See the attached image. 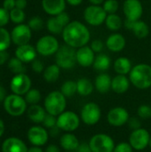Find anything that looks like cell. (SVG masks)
Returning a JSON list of instances; mask_svg holds the SVG:
<instances>
[{
  "label": "cell",
  "mask_w": 151,
  "mask_h": 152,
  "mask_svg": "<svg viewBox=\"0 0 151 152\" xmlns=\"http://www.w3.org/2000/svg\"><path fill=\"white\" fill-rule=\"evenodd\" d=\"M61 34L66 45L73 48H80L86 45L91 37L88 28L77 20L70 21Z\"/></svg>",
  "instance_id": "cell-1"
},
{
  "label": "cell",
  "mask_w": 151,
  "mask_h": 152,
  "mask_svg": "<svg viewBox=\"0 0 151 152\" xmlns=\"http://www.w3.org/2000/svg\"><path fill=\"white\" fill-rule=\"evenodd\" d=\"M131 84L140 90H146L151 86V66L140 63L133 67L129 73Z\"/></svg>",
  "instance_id": "cell-2"
},
{
  "label": "cell",
  "mask_w": 151,
  "mask_h": 152,
  "mask_svg": "<svg viewBox=\"0 0 151 152\" xmlns=\"http://www.w3.org/2000/svg\"><path fill=\"white\" fill-rule=\"evenodd\" d=\"M66 107L67 100L61 91H53L49 93L44 99V108L48 114L58 117L65 111Z\"/></svg>",
  "instance_id": "cell-3"
},
{
  "label": "cell",
  "mask_w": 151,
  "mask_h": 152,
  "mask_svg": "<svg viewBox=\"0 0 151 152\" xmlns=\"http://www.w3.org/2000/svg\"><path fill=\"white\" fill-rule=\"evenodd\" d=\"M56 64L63 69H70L77 63V50L68 45L59 48L55 53Z\"/></svg>",
  "instance_id": "cell-4"
},
{
  "label": "cell",
  "mask_w": 151,
  "mask_h": 152,
  "mask_svg": "<svg viewBox=\"0 0 151 152\" xmlns=\"http://www.w3.org/2000/svg\"><path fill=\"white\" fill-rule=\"evenodd\" d=\"M27 102L21 95L15 94L7 95L4 101V110L12 117H20L27 110Z\"/></svg>",
  "instance_id": "cell-5"
},
{
  "label": "cell",
  "mask_w": 151,
  "mask_h": 152,
  "mask_svg": "<svg viewBox=\"0 0 151 152\" xmlns=\"http://www.w3.org/2000/svg\"><path fill=\"white\" fill-rule=\"evenodd\" d=\"M80 119L77 113L71 110H65L57 117V126L61 131L72 133L79 127Z\"/></svg>",
  "instance_id": "cell-6"
},
{
  "label": "cell",
  "mask_w": 151,
  "mask_h": 152,
  "mask_svg": "<svg viewBox=\"0 0 151 152\" xmlns=\"http://www.w3.org/2000/svg\"><path fill=\"white\" fill-rule=\"evenodd\" d=\"M88 143L93 152H113L116 146L112 137L106 134L93 135Z\"/></svg>",
  "instance_id": "cell-7"
},
{
  "label": "cell",
  "mask_w": 151,
  "mask_h": 152,
  "mask_svg": "<svg viewBox=\"0 0 151 152\" xmlns=\"http://www.w3.org/2000/svg\"><path fill=\"white\" fill-rule=\"evenodd\" d=\"M101 117V110L100 106L95 102L86 103L81 110L80 118L87 126L96 125Z\"/></svg>",
  "instance_id": "cell-8"
},
{
  "label": "cell",
  "mask_w": 151,
  "mask_h": 152,
  "mask_svg": "<svg viewBox=\"0 0 151 152\" xmlns=\"http://www.w3.org/2000/svg\"><path fill=\"white\" fill-rule=\"evenodd\" d=\"M108 13L101 5L92 4L85 8L84 12L85 20L92 26H100L105 22Z\"/></svg>",
  "instance_id": "cell-9"
},
{
  "label": "cell",
  "mask_w": 151,
  "mask_h": 152,
  "mask_svg": "<svg viewBox=\"0 0 151 152\" xmlns=\"http://www.w3.org/2000/svg\"><path fill=\"white\" fill-rule=\"evenodd\" d=\"M150 140V134L145 128H139L133 130L129 136V143L135 151H143L149 144Z\"/></svg>",
  "instance_id": "cell-10"
},
{
  "label": "cell",
  "mask_w": 151,
  "mask_h": 152,
  "mask_svg": "<svg viewBox=\"0 0 151 152\" xmlns=\"http://www.w3.org/2000/svg\"><path fill=\"white\" fill-rule=\"evenodd\" d=\"M60 45L53 36H44L36 43V52L43 56H50L57 53Z\"/></svg>",
  "instance_id": "cell-11"
},
{
  "label": "cell",
  "mask_w": 151,
  "mask_h": 152,
  "mask_svg": "<svg viewBox=\"0 0 151 152\" xmlns=\"http://www.w3.org/2000/svg\"><path fill=\"white\" fill-rule=\"evenodd\" d=\"M27 137L28 142L33 146L41 147L47 143L49 139V132L44 126H33L28 129Z\"/></svg>",
  "instance_id": "cell-12"
},
{
  "label": "cell",
  "mask_w": 151,
  "mask_h": 152,
  "mask_svg": "<svg viewBox=\"0 0 151 152\" xmlns=\"http://www.w3.org/2000/svg\"><path fill=\"white\" fill-rule=\"evenodd\" d=\"M11 90L18 95H25L31 89V79L25 73L15 75L10 83Z\"/></svg>",
  "instance_id": "cell-13"
},
{
  "label": "cell",
  "mask_w": 151,
  "mask_h": 152,
  "mask_svg": "<svg viewBox=\"0 0 151 152\" xmlns=\"http://www.w3.org/2000/svg\"><path fill=\"white\" fill-rule=\"evenodd\" d=\"M129 118L130 116L127 110L123 107H115L111 109L107 115L108 123L115 127H120L127 124Z\"/></svg>",
  "instance_id": "cell-14"
},
{
  "label": "cell",
  "mask_w": 151,
  "mask_h": 152,
  "mask_svg": "<svg viewBox=\"0 0 151 152\" xmlns=\"http://www.w3.org/2000/svg\"><path fill=\"white\" fill-rule=\"evenodd\" d=\"M70 22L69 14L65 12L53 16L47 20V29L53 35H58L63 32L65 27Z\"/></svg>",
  "instance_id": "cell-15"
},
{
  "label": "cell",
  "mask_w": 151,
  "mask_h": 152,
  "mask_svg": "<svg viewBox=\"0 0 151 152\" xmlns=\"http://www.w3.org/2000/svg\"><path fill=\"white\" fill-rule=\"evenodd\" d=\"M123 11L126 20H139L143 13V7L140 0H125L123 4Z\"/></svg>",
  "instance_id": "cell-16"
},
{
  "label": "cell",
  "mask_w": 151,
  "mask_h": 152,
  "mask_svg": "<svg viewBox=\"0 0 151 152\" xmlns=\"http://www.w3.org/2000/svg\"><path fill=\"white\" fill-rule=\"evenodd\" d=\"M11 37L12 41L18 46L27 45L31 38V28L28 25L19 24L12 29Z\"/></svg>",
  "instance_id": "cell-17"
},
{
  "label": "cell",
  "mask_w": 151,
  "mask_h": 152,
  "mask_svg": "<svg viewBox=\"0 0 151 152\" xmlns=\"http://www.w3.org/2000/svg\"><path fill=\"white\" fill-rule=\"evenodd\" d=\"M94 52L90 46L85 45L77 50V62L85 68L90 67L93 64L95 60Z\"/></svg>",
  "instance_id": "cell-18"
},
{
  "label": "cell",
  "mask_w": 151,
  "mask_h": 152,
  "mask_svg": "<svg viewBox=\"0 0 151 152\" xmlns=\"http://www.w3.org/2000/svg\"><path fill=\"white\" fill-rule=\"evenodd\" d=\"M26 143L18 137H9L5 139L1 147L2 152H28Z\"/></svg>",
  "instance_id": "cell-19"
},
{
  "label": "cell",
  "mask_w": 151,
  "mask_h": 152,
  "mask_svg": "<svg viewBox=\"0 0 151 152\" xmlns=\"http://www.w3.org/2000/svg\"><path fill=\"white\" fill-rule=\"evenodd\" d=\"M125 26L127 29L132 30L135 37H137L138 38H145L150 34V28L148 24L141 20L136 21L125 20Z\"/></svg>",
  "instance_id": "cell-20"
},
{
  "label": "cell",
  "mask_w": 151,
  "mask_h": 152,
  "mask_svg": "<svg viewBox=\"0 0 151 152\" xmlns=\"http://www.w3.org/2000/svg\"><path fill=\"white\" fill-rule=\"evenodd\" d=\"M42 6L47 14L55 16L64 12L66 0H42Z\"/></svg>",
  "instance_id": "cell-21"
},
{
  "label": "cell",
  "mask_w": 151,
  "mask_h": 152,
  "mask_svg": "<svg viewBox=\"0 0 151 152\" xmlns=\"http://www.w3.org/2000/svg\"><path fill=\"white\" fill-rule=\"evenodd\" d=\"M15 56L22 62H31L36 60V49L28 44L20 45L15 51Z\"/></svg>",
  "instance_id": "cell-22"
},
{
  "label": "cell",
  "mask_w": 151,
  "mask_h": 152,
  "mask_svg": "<svg viewBox=\"0 0 151 152\" xmlns=\"http://www.w3.org/2000/svg\"><path fill=\"white\" fill-rule=\"evenodd\" d=\"M125 38L118 33L111 34L106 40V45L108 49L114 53L121 52L125 46Z\"/></svg>",
  "instance_id": "cell-23"
},
{
  "label": "cell",
  "mask_w": 151,
  "mask_h": 152,
  "mask_svg": "<svg viewBox=\"0 0 151 152\" xmlns=\"http://www.w3.org/2000/svg\"><path fill=\"white\" fill-rule=\"evenodd\" d=\"M130 80L125 75H117L112 78L111 90L116 94H121L128 91L130 87Z\"/></svg>",
  "instance_id": "cell-24"
},
{
  "label": "cell",
  "mask_w": 151,
  "mask_h": 152,
  "mask_svg": "<svg viewBox=\"0 0 151 152\" xmlns=\"http://www.w3.org/2000/svg\"><path fill=\"white\" fill-rule=\"evenodd\" d=\"M80 142L72 133H65L60 139V145L65 151H76Z\"/></svg>",
  "instance_id": "cell-25"
},
{
  "label": "cell",
  "mask_w": 151,
  "mask_h": 152,
  "mask_svg": "<svg viewBox=\"0 0 151 152\" xmlns=\"http://www.w3.org/2000/svg\"><path fill=\"white\" fill-rule=\"evenodd\" d=\"M47 112L44 108L38 104L30 105L29 108L27 110V115L30 121L36 124L43 123Z\"/></svg>",
  "instance_id": "cell-26"
},
{
  "label": "cell",
  "mask_w": 151,
  "mask_h": 152,
  "mask_svg": "<svg viewBox=\"0 0 151 152\" xmlns=\"http://www.w3.org/2000/svg\"><path fill=\"white\" fill-rule=\"evenodd\" d=\"M112 78L107 73H101L98 75L94 81V87L100 94H107L111 90Z\"/></svg>",
  "instance_id": "cell-27"
},
{
  "label": "cell",
  "mask_w": 151,
  "mask_h": 152,
  "mask_svg": "<svg viewBox=\"0 0 151 152\" xmlns=\"http://www.w3.org/2000/svg\"><path fill=\"white\" fill-rule=\"evenodd\" d=\"M131 61L126 57H119L115 61L114 69L118 75H127L132 70Z\"/></svg>",
  "instance_id": "cell-28"
},
{
  "label": "cell",
  "mask_w": 151,
  "mask_h": 152,
  "mask_svg": "<svg viewBox=\"0 0 151 152\" xmlns=\"http://www.w3.org/2000/svg\"><path fill=\"white\" fill-rule=\"evenodd\" d=\"M77 94L81 96H88L93 92L94 86L92 81L86 77H82L77 81Z\"/></svg>",
  "instance_id": "cell-29"
},
{
  "label": "cell",
  "mask_w": 151,
  "mask_h": 152,
  "mask_svg": "<svg viewBox=\"0 0 151 152\" xmlns=\"http://www.w3.org/2000/svg\"><path fill=\"white\" fill-rule=\"evenodd\" d=\"M111 60L110 58L105 53H99L95 56V60L93 62V68L99 72H104L108 70L110 67Z\"/></svg>",
  "instance_id": "cell-30"
},
{
  "label": "cell",
  "mask_w": 151,
  "mask_h": 152,
  "mask_svg": "<svg viewBox=\"0 0 151 152\" xmlns=\"http://www.w3.org/2000/svg\"><path fill=\"white\" fill-rule=\"evenodd\" d=\"M61 74V68L57 64L48 66L44 70V78L48 83H54L58 80Z\"/></svg>",
  "instance_id": "cell-31"
},
{
  "label": "cell",
  "mask_w": 151,
  "mask_h": 152,
  "mask_svg": "<svg viewBox=\"0 0 151 152\" xmlns=\"http://www.w3.org/2000/svg\"><path fill=\"white\" fill-rule=\"evenodd\" d=\"M105 24L109 30L117 31L121 28L123 25V21L119 15L113 13V14H108L105 20Z\"/></svg>",
  "instance_id": "cell-32"
},
{
  "label": "cell",
  "mask_w": 151,
  "mask_h": 152,
  "mask_svg": "<svg viewBox=\"0 0 151 152\" xmlns=\"http://www.w3.org/2000/svg\"><path fill=\"white\" fill-rule=\"evenodd\" d=\"M61 92L66 98H70L77 94V82L72 80H68L64 82L61 87Z\"/></svg>",
  "instance_id": "cell-33"
},
{
  "label": "cell",
  "mask_w": 151,
  "mask_h": 152,
  "mask_svg": "<svg viewBox=\"0 0 151 152\" xmlns=\"http://www.w3.org/2000/svg\"><path fill=\"white\" fill-rule=\"evenodd\" d=\"M8 68L15 75L23 74V73L26 72V67L24 66L23 62L20 60H19L17 57L12 58L9 61V62H8Z\"/></svg>",
  "instance_id": "cell-34"
},
{
  "label": "cell",
  "mask_w": 151,
  "mask_h": 152,
  "mask_svg": "<svg viewBox=\"0 0 151 152\" xmlns=\"http://www.w3.org/2000/svg\"><path fill=\"white\" fill-rule=\"evenodd\" d=\"M11 35L10 33L4 28L3 27L0 28V51H5L11 44Z\"/></svg>",
  "instance_id": "cell-35"
},
{
  "label": "cell",
  "mask_w": 151,
  "mask_h": 152,
  "mask_svg": "<svg viewBox=\"0 0 151 152\" xmlns=\"http://www.w3.org/2000/svg\"><path fill=\"white\" fill-rule=\"evenodd\" d=\"M25 100L29 105L37 104L41 100V94L37 89H30L25 94Z\"/></svg>",
  "instance_id": "cell-36"
},
{
  "label": "cell",
  "mask_w": 151,
  "mask_h": 152,
  "mask_svg": "<svg viewBox=\"0 0 151 152\" xmlns=\"http://www.w3.org/2000/svg\"><path fill=\"white\" fill-rule=\"evenodd\" d=\"M10 19L14 23L21 24L23 20H25V13L23 10L15 7L12 11H10Z\"/></svg>",
  "instance_id": "cell-37"
},
{
  "label": "cell",
  "mask_w": 151,
  "mask_h": 152,
  "mask_svg": "<svg viewBox=\"0 0 151 152\" xmlns=\"http://www.w3.org/2000/svg\"><path fill=\"white\" fill-rule=\"evenodd\" d=\"M102 7L108 14H113L118 10L119 4L117 0H106Z\"/></svg>",
  "instance_id": "cell-38"
},
{
  "label": "cell",
  "mask_w": 151,
  "mask_h": 152,
  "mask_svg": "<svg viewBox=\"0 0 151 152\" xmlns=\"http://www.w3.org/2000/svg\"><path fill=\"white\" fill-rule=\"evenodd\" d=\"M137 115L142 119H150L151 118V106L147 104L141 105L137 110Z\"/></svg>",
  "instance_id": "cell-39"
},
{
  "label": "cell",
  "mask_w": 151,
  "mask_h": 152,
  "mask_svg": "<svg viewBox=\"0 0 151 152\" xmlns=\"http://www.w3.org/2000/svg\"><path fill=\"white\" fill-rule=\"evenodd\" d=\"M28 27L31 28V30H34V31H38V30H41L44 27V21L43 20L40 18V17H33L29 20L28 21Z\"/></svg>",
  "instance_id": "cell-40"
},
{
  "label": "cell",
  "mask_w": 151,
  "mask_h": 152,
  "mask_svg": "<svg viewBox=\"0 0 151 152\" xmlns=\"http://www.w3.org/2000/svg\"><path fill=\"white\" fill-rule=\"evenodd\" d=\"M42 124H43V126L44 128L51 129V128L57 126V117L47 113Z\"/></svg>",
  "instance_id": "cell-41"
},
{
  "label": "cell",
  "mask_w": 151,
  "mask_h": 152,
  "mask_svg": "<svg viewBox=\"0 0 151 152\" xmlns=\"http://www.w3.org/2000/svg\"><path fill=\"white\" fill-rule=\"evenodd\" d=\"M133 149L131 146V144L129 142H119L118 144H117L115 146L114 151L113 152H133Z\"/></svg>",
  "instance_id": "cell-42"
},
{
  "label": "cell",
  "mask_w": 151,
  "mask_h": 152,
  "mask_svg": "<svg viewBox=\"0 0 151 152\" xmlns=\"http://www.w3.org/2000/svg\"><path fill=\"white\" fill-rule=\"evenodd\" d=\"M10 20V12L4 7L0 8V28L8 23Z\"/></svg>",
  "instance_id": "cell-43"
},
{
  "label": "cell",
  "mask_w": 151,
  "mask_h": 152,
  "mask_svg": "<svg viewBox=\"0 0 151 152\" xmlns=\"http://www.w3.org/2000/svg\"><path fill=\"white\" fill-rule=\"evenodd\" d=\"M127 125L132 130H136V129H139L142 127V123H141L140 119L136 117L130 118L127 122Z\"/></svg>",
  "instance_id": "cell-44"
},
{
  "label": "cell",
  "mask_w": 151,
  "mask_h": 152,
  "mask_svg": "<svg viewBox=\"0 0 151 152\" xmlns=\"http://www.w3.org/2000/svg\"><path fill=\"white\" fill-rule=\"evenodd\" d=\"M90 47L92 48V50L94 52V53H101L102 50H103V47H104V45H103V42L100 39H95L93 40L92 43H91V45Z\"/></svg>",
  "instance_id": "cell-45"
},
{
  "label": "cell",
  "mask_w": 151,
  "mask_h": 152,
  "mask_svg": "<svg viewBox=\"0 0 151 152\" xmlns=\"http://www.w3.org/2000/svg\"><path fill=\"white\" fill-rule=\"evenodd\" d=\"M32 69L36 72V73H41L44 70V64L41 61L39 60H34L32 61Z\"/></svg>",
  "instance_id": "cell-46"
},
{
  "label": "cell",
  "mask_w": 151,
  "mask_h": 152,
  "mask_svg": "<svg viewBox=\"0 0 151 152\" xmlns=\"http://www.w3.org/2000/svg\"><path fill=\"white\" fill-rule=\"evenodd\" d=\"M3 7L8 12L12 11L13 8H15V0H4L3 4Z\"/></svg>",
  "instance_id": "cell-47"
},
{
  "label": "cell",
  "mask_w": 151,
  "mask_h": 152,
  "mask_svg": "<svg viewBox=\"0 0 151 152\" xmlns=\"http://www.w3.org/2000/svg\"><path fill=\"white\" fill-rule=\"evenodd\" d=\"M76 152H93L91 148H90V145L89 143H86V142H81L78 146V148L77 149Z\"/></svg>",
  "instance_id": "cell-48"
},
{
  "label": "cell",
  "mask_w": 151,
  "mask_h": 152,
  "mask_svg": "<svg viewBox=\"0 0 151 152\" xmlns=\"http://www.w3.org/2000/svg\"><path fill=\"white\" fill-rule=\"evenodd\" d=\"M9 54L6 51H0V66L4 64V62L8 60Z\"/></svg>",
  "instance_id": "cell-49"
},
{
  "label": "cell",
  "mask_w": 151,
  "mask_h": 152,
  "mask_svg": "<svg viewBox=\"0 0 151 152\" xmlns=\"http://www.w3.org/2000/svg\"><path fill=\"white\" fill-rule=\"evenodd\" d=\"M27 6V0H15V7L24 10Z\"/></svg>",
  "instance_id": "cell-50"
},
{
  "label": "cell",
  "mask_w": 151,
  "mask_h": 152,
  "mask_svg": "<svg viewBox=\"0 0 151 152\" xmlns=\"http://www.w3.org/2000/svg\"><path fill=\"white\" fill-rule=\"evenodd\" d=\"M61 130L56 126H54V127L49 129V135H51V136H53V137H56V136H58V135L60 134V132H61Z\"/></svg>",
  "instance_id": "cell-51"
},
{
  "label": "cell",
  "mask_w": 151,
  "mask_h": 152,
  "mask_svg": "<svg viewBox=\"0 0 151 152\" xmlns=\"http://www.w3.org/2000/svg\"><path fill=\"white\" fill-rule=\"evenodd\" d=\"M44 152H61V151H60V148L57 145H55V144H50V145H48L45 148Z\"/></svg>",
  "instance_id": "cell-52"
},
{
  "label": "cell",
  "mask_w": 151,
  "mask_h": 152,
  "mask_svg": "<svg viewBox=\"0 0 151 152\" xmlns=\"http://www.w3.org/2000/svg\"><path fill=\"white\" fill-rule=\"evenodd\" d=\"M5 98H6V91L2 86H0V102H4Z\"/></svg>",
  "instance_id": "cell-53"
},
{
  "label": "cell",
  "mask_w": 151,
  "mask_h": 152,
  "mask_svg": "<svg viewBox=\"0 0 151 152\" xmlns=\"http://www.w3.org/2000/svg\"><path fill=\"white\" fill-rule=\"evenodd\" d=\"M4 131H5V125H4V122L3 121L2 118H0V138L4 135Z\"/></svg>",
  "instance_id": "cell-54"
},
{
  "label": "cell",
  "mask_w": 151,
  "mask_h": 152,
  "mask_svg": "<svg viewBox=\"0 0 151 152\" xmlns=\"http://www.w3.org/2000/svg\"><path fill=\"white\" fill-rule=\"evenodd\" d=\"M28 152H44L41 147H38V146H32L30 148H28Z\"/></svg>",
  "instance_id": "cell-55"
},
{
  "label": "cell",
  "mask_w": 151,
  "mask_h": 152,
  "mask_svg": "<svg viewBox=\"0 0 151 152\" xmlns=\"http://www.w3.org/2000/svg\"><path fill=\"white\" fill-rule=\"evenodd\" d=\"M67 3H69L70 5H73V6H77V5H79L83 0H66Z\"/></svg>",
  "instance_id": "cell-56"
},
{
  "label": "cell",
  "mask_w": 151,
  "mask_h": 152,
  "mask_svg": "<svg viewBox=\"0 0 151 152\" xmlns=\"http://www.w3.org/2000/svg\"><path fill=\"white\" fill-rule=\"evenodd\" d=\"M89 1L92 4H94V5H101L104 2V0H89Z\"/></svg>",
  "instance_id": "cell-57"
},
{
  "label": "cell",
  "mask_w": 151,
  "mask_h": 152,
  "mask_svg": "<svg viewBox=\"0 0 151 152\" xmlns=\"http://www.w3.org/2000/svg\"><path fill=\"white\" fill-rule=\"evenodd\" d=\"M149 146L151 148V136H150V144H149Z\"/></svg>",
  "instance_id": "cell-58"
},
{
  "label": "cell",
  "mask_w": 151,
  "mask_h": 152,
  "mask_svg": "<svg viewBox=\"0 0 151 152\" xmlns=\"http://www.w3.org/2000/svg\"><path fill=\"white\" fill-rule=\"evenodd\" d=\"M65 152H76V151H65Z\"/></svg>",
  "instance_id": "cell-59"
}]
</instances>
